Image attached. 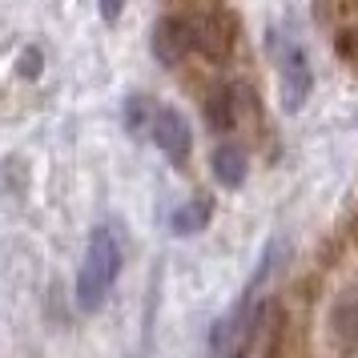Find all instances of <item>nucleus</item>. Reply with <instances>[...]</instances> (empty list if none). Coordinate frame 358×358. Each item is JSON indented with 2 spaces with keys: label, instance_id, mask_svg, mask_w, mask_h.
Here are the masks:
<instances>
[{
  "label": "nucleus",
  "instance_id": "6e6552de",
  "mask_svg": "<svg viewBox=\"0 0 358 358\" xmlns=\"http://www.w3.org/2000/svg\"><path fill=\"white\" fill-rule=\"evenodd\" d=\"M153 109H157V105H153L145 93H133V97H125V129H129V133H145Z\"/></svg>",
  "mask_w": 358,
  "mask_h": 358
},
{
  "label": "nucleus",
  "instance_id": "0eeeda50",
  "mask_svg": "<svg viewBox=\"0 0 358 358\" xmlns=\"http://www.w3.org/2000/svg\"><path fill=\"white\" fill-rule=\"evenodd\" d=\"M210 217H213V201L206 194H197V197H189L185 206H178V210L169 213V229H173L178 238H189V234H201V229L210 226Z\"/></svg>",
  "mask_w": 358,
  "mask_h": 358
},
{
  "label": "nucleus",
  "instance_id": "f03ea898",
  "mask_svg": "<svg viewBox=\"0 0 358 358\" xmlns=\"http://www.w3.org/2000/svg\"><path fill=\"white\" fill-rule=\"evenodd\" d=\"M274 52H278V89H282V109H286V113H298V109L310 101V89H314V73H310L306 49H302L294 36H278Z\"/></svg>",
  "mask_w": 358,
  "mask_h": 358
},
{
  "label": "nucleus",
  "instance_id": "20e7f679",
  "mask_svg": "<svg viewBox=\"0 0 358 358\" xmlns=\"http://www.w3.org/2000/svg\"><path fill=\"white\" fill-rule=\"evenodd\" d=\"M145 133H149V141L162 149L178 169L189 162V153H194V133H189V121H185L173 105H157L153 117H149V129Z\"/></svg>",
  "mask_w": 358,
  "mask_h": 358
},
{
  "label": "nucleus",
  "instance_id": "7ed1b4c3",
  "mask_svg": "<svg viewBox=\"0 0 358 358\" xmlns=\"http://www.w3.org/2000/svg\"><path fill=\"white\" fill-rule=\"evenodd\" d=\"M153 57L165 69H181L189 57H197V24L194 13H165L153 29Z\"/></svg>",
  "mask_w": 358,
  "mask_h": 358
},
{
  "label": "nucleus",
  "instance_id": "39448f33",
  "mask_svg": "<svg viewBox=\"0 0 358 358\" xmlns=\"http://www.w3.org/2000/svg\"><path fill=\"white\" fill-rule=\"evenodd\" d=\"M242 97H245L242 85H213L210 93H206V121H210L213 133H234Z\"/></svg>",
  "mask_w": 358,
  "mask_h": 358
},
{
  "label": "nucleus",
  "instance_id": "1a4fd4ad",
  "mask_svg": "<svg viewBox=\"0 0 358 358\" xmlns=\"http://www.w3.org/2000/svg\"><path fill=\"white\" fill-rule=\"evenodd\" d=\"M101 4V17H105V24H117L121 20V13H125V0H97Z\"/></svg>",
  "mask_w": 358,
  "mask_h": 358
},
{
  "label": "nucleus",
  "instance_id": "9d476101",
  "mask_svg": "<svg viewBox=\"0 0 358 358\" xmlns=\"http://www.w3.org/2000/svg\"><path fill=\"white\" fill-rule=\"evenodd\" d=\"M36 65H41V52H36V49H29L24 57H20V77H36V73H41Z\"/></svg>",
  "mask_w": 358,
  "mask_h": 358
},
{
  "label": "nucleus",
  "instance_id": "f257e3e1",
  "mask_svg": "<svg viewBox=\"0 0 358 358\" xmlns=\"http://www.w3.org/2000/svg\"><path fill=\"white\" fill-rule=\"evenodd\" d=\"M121 262H125V250H121L117 226H109V222L93 226L89 245H85V262L77 270V306L85 314L105 306V298H109L117 274H121Z\"/></svg>",
  "mask_w": 358,
  "mask_h": 358
},
{
  "label": "nucleus",
  "instance_id": "423d86ee",
  "mask_svg": "<svg viewBox=\"0 0 358 358\" xmlns=\"http://www.w3.org/2000/svg\"><path fill=\"white\" fill-rule=\"evenodd\" d=\"M245 169H250V157H245L242 145H234V141H222V145L213 149V178L222 181L226 189H238L245 181Z\"/></svg>",
  "mask_w": 358,
  "mask_h": 358
}]
</instances>
